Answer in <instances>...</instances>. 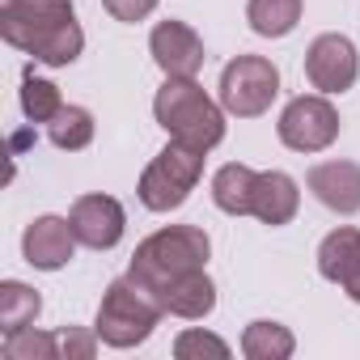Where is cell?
<instances>
[{
    "label": "cell",
    "instance_id": "5b68a950",
    "mask_svg": "<svg viewBox=\"0 0 360 360\" xmlns=\"http://www.w3.org/2000/svg\"><path fill=\"white\" fill-rule=\"evenodd\" d=\"M280 94V68L263 56H238L221 72V106L238 119H259Z\"/></svg>",
    "mask_w": 360,
    "mask_h": 360
},
{
    "label": "cell",
    "instance_id": "484cf974",
    "mask_svg": "<svg viewBox=\"0 0 360 360\" xmlns=\"http://www.w3.org/2000/svg\"><path fill=\"white\" fill-rule=\"evenodd\" d=\"M102 9L115 18V22H144L153 9H157V0H102Z\"/></svg>",
    "mask_w": 360,
    "mask_h": 360
},
{
    "label": "cell",
    "instance_id": "30bf717a",
    "mask_svg": "<svg viewBox=\"0 0 360 360\" xmlns=\"http://www.w3.org/2000/svg\"><path fill=\"white\" fill-rule=\"evenodd\" d=\"M148 51H153V64L165 77H195L204 68V39L187 22H174V18L153 26Z\"/></svg>",
    "mask_w": 360,
    "mask_h": 360
},
{
    "label": "cell",
    "instance_id": "3957f363",
    "mask_svg": "<svg viewBox=\"0 0 360 360\" xmlns=\"http://www.w3.org/2000/svg\"><path fill=\"white\" fill-rule=\"evenodd\" d=\"M204 178V148H191L183 140H169L140 174V204L148 212H174L183 208L187 195L195 191V183Z\"/></svg>",
    "mask_w": 360,
    "mask_h": 360
},
{
    "label": "cell",
    "instance_id": "7402d4cb",
    "mask_svg": "<svg viewBox=\"0 0 360 360\" xmlns=\"http://www.w3.org/2000/svg\"><path fill=\"white\" fill-rule=\"evenodd\" d=\"M81 47H85V34H81V26H77V18H72V22L56 26V30L34 47V60L47 64V68H68V64L81 56Z\"/></svg>",
    "mask_w": 360,
    "mask_h": 360
},
{
    "label": "cell",
    "instance_id": "4fadbf2b",
    "mask_svg": "<svg viewBox=\"0 0 360 360\" xmlns=\"http://www.w3.org/2000/svg\"><path fill=\"white\" fill-rule=\"evenodd\" d=\"M301 208V191L284 169H263L255 178V200H250V217H259L263 225H288Z\"/></svg>",
    "mask_w": 360,
    "mask_h": 360
},
{
    "label": "cell",
    "instance_id": "4316f807",
    "mask_svg": "<svg viewBox=\"0 0 360 360\" xmlns=\"http://www.w3.org/2000/svg\"><path fill=\"white\" fill-rule=\"evenodd\" d=\"M343 292H347V297L360 305V259H356V263H352V271L343 276Z\"/></svg>",
    "mask_w": 360,
    "mask_h": 360
},
{
    "label": "cell",
    "instance_id": "d6986e66",
    "mask_svg": "<svg viewBox=\"0 0 360 360\" xmlns=\"http://www.w3.org/2000/svg\"><path fill=\"white\" fill-rule=\"evenodd\" d=\"M246 22L263 39H284L301 22V0H250V5H246Z\"/></svg>",
    "mask_w": 360,
    "mask_h": 360
},
{
    "label": "cell",
    "instance_id": "ffe728a7",
    "mask_svg": "<svg viewBox=\"0 0 360 360\" xmlns=\"http://www.w3.org/2000/svg\"><path fill=\"white\" fill-rule=\"evenodd\" d=\"M47 136H51L56 148H64V153H81V148L94 140V115H89L85 106L64 102V110L47 123Z\"/></svg>",
    "mask_w": 360,
    "mask_h": 360
},
{
    "label": "cell",
    "instance_id": "cb8c5ba5",
    "mask_svg": "<svg viewBox=\"0 0 360 360\" xmlns=\"http://www.w3.org/2000/svg\"><path fill=\"white\" fill-rule=\"evenodd\" d=\"M174 356H178V360H204V356L225 360V356H229V343H225L221 335H212V330L191 326V330H183V335L174 339Z\"/></svg>",
    "mask_w": 360,
    "mask_h": 360
},
{
    "label": "cell",
    "instance_id": "d4e9b609",
    "mask_svg": "<svg viewBox=\"0 0 360 360\" xmlns=\"http://www.w3.org/2000/svg\"><path fill=\"white\" fill-rule=\"evenodd\" d=\"M60 352H64L68 360H94V352H98V330L89 335V330H81V326H64V330H60Z\"/></svg>",
    "mask_w": 360,
    "mask_h": 360
},
{
    "label": "cell",
    "instance_id": "7c38bea8",
    "mask_svg": "<svg viewBox=\"0 0 360 360\" xmlns=\"http://www.w3.org/2000/svg\"><path fill=\"white\" fill-rule=\"evenodd\" d=\"M72 250H77V233H72V221L64 217H39L22 233V255L39 271H60L72 259Z\"/></svg>",
    "mask_w": 360,
    "mask_h": 360
},
{
    "label": "cell",
    "instance_id": "8fae6325",
    "mask_svg": "<svg viewBox=\"0 0 360 360\" xmlns=\"http://www.w3.org/2000/svg\"><path fill=\"white\" fill-rule=\"evenodd\" d=\"M305 187L314 191V200L339 217L360 212V165L356 161H318L305 174Z\"/></svg>",
    "mask_w": 360,
    "mask_h": 360
},
{
    "label": "cell",
    "instance_id": "9c48e42d",
    "mask_svg": "<svg viewBox=\"0 0 360 360\" xmlns=\"http://www.w3.org/2000/svg\"><path fill=\"white\" fill-rule=\"evenodd\" d=\"M68 221H72L77 242L89 246V250H110V246H119V238H123V229H127L123 204H119L115 195H102V191H98V195H81V200L72 204Z\"/></svg>",
    "mask_w": 360,
    "mask_h": 360
},
{
    "label": "cell",
    "instance_id": "ac0fdd59",
    "mask_svg": "<svg viewBox=\"0 0 360 360\" xmlns=\"http://www.w3.org/2000/svg\"><path fill=\"white\" fill-rule=\"evenodd\" d=\"M39 309H43V297L30 284H22V280H5V284H0V330H5V335H18V330L34 326Z\"/></svg>",
    "mask_w": 360,
    "mask_h": 360
},
{
    "label": "cell",
    "instance_id": "44dd1931",
    "mask_svg": "<svg viewBox=\"0 0 360 360\" xmlns=\"http://www.w3.org/2000/svg\"><path fill=\"white\" fill-rule=\"evenodd\" d=\"M60 110H64L60 89L47 77H34V68H26V77H22V115L30 123H51Z\"/></svg>",
    "mask_w": 360,
    "mask_h": 360
},
{
    "label": "cell",
    "instance_id": "52a82bcc",
    "mask_svg": "<svg viewBox=\"0 0 360 360\" xmlns=\"http://www.w3.org/2000/svg\"><path fill=\"white\" fill-rule=\"evenodd\" d=\"M64 22H72V0H0V39L26 56Z\"/></svg>",
    "mask_w": 360,
    "mask_h": 360
},
{
    "label": "cell",
    "instance_id": "7a4b0ae2",
    "mask_svg": "<svg viewBox=\"0 0 360 360\" xmlns=\"http://www.w3.org/2000/svg\"><path fill=\"white\" fill-rule=\"evenodd\" d=\"M153 115L169 131V140H183V144L208 153L225 140L229 110L221 102H212L204 94V85H195V77H165V85L153 98Z\"/></svg>",
    "mask_w": 360,
    "mask_h": 360
},
{
    "label": "cell",
    "instance_id": "ba28073f",
    "mask_svg": "<svg viewBox=\"0 0 360 360\" xmlns=\"http://www.w3.org/2000/svg\"><path fill=\"white\" fill-rule=\"evenodd\" d=\"M305 77L318 94H347L360 77V56L347 34H318L305 51Z\"/></svg>",
    "mask_w": 360,
    "mask_h": 360
},
{
    "label": "cell",
    "instance_id": "e0dca14e",
    "mask_svg": "<svg viewBox=\"0 0 360 360\" xmlns=\"http://www.w3.org/2000/svg\"><path fill=\"white\" fill-rule=\"evenodd\" d=\"M356 259H360V229H352V225H339V229L326 233L322 246H318V271H322V280H330V284H343V276L352 271Z\"/></svg>",
    "mask_w": 360,
    "mask_h": 360
},
{
    "label": "cell",
    "instance_id": "9a60e30c",
    "mask_svg": "<svg viewBox=\"0 0 360 360\" xmlns=\"http://www.w3.org/2000/svg\"><path fill=\"white\" fill-rule=\"evenodd\" d=\"M255 178L259 169L242 165V161H229L212 174V204L229 217H250V200H255Z\"/></svg>",
    "mask_w": 360,
    "mask_h": 360
},
{
    "label": "cell",
    "instance_id": "2e32d148",
    "mask_svg": "<svg viewBox=\"0 0 360 360\" xmlns=\"http://www.w3.org/2000/svg\"><path fill=\"white\" fill-rule=\"evenodd\" d=\"M292 352H297V339H292V330L280 326V322L259 318V322H250V326L242 330V356H246V360H288Z\"/></svg>",
    "mask_w": 360,
    "mask_h": 360
},
{
    "label": "cell",
    "instance_id": "603a6c76",
    "mask_svg": "<svg viewBox=\"0 0 360 360\" xmlns=\"http://www.w3.org/2000/svg\"><path fill=\"white\" fill-rule=\"evenodd\" d=\"M60 335H47V330H18V335H5V360H60Z\"/></svg>",
    "mask_w": 360,
    "mask_h": 360
},
{
    "label": "cell",
    "instance_id": "8992f818",
    "mask_svg": "<svg viewBox=\"0 0 360 360\" xmlns=\"http://www.w3.org/2000/svg\"><path fill=\"white\" fill-rule=\"evenodd\" d=\"M276 131L292 153H322L339 140V110L330 106L326 94H301L284 106Z\"/></svg>",
    "mask_w": 360,
    "mask_h": 360
},
{
    "label": "cell",
    "instance_id": "277c9868",
    "mask_svg": "<svg viewBox=\"0 0 360 360\" xmlns=\"http://www.w3.org/2000/svg\"><path fill=\"white\" fill-rule=\"evenodd\" d=\"M161 314H165V309H161L131 276H123V280H115V284L106 288V297H102V305H98L94 330H98V339H102L106 347H136V343H144V339L157 330Z\"/></svg>",
    "mask_w": 360,
    "mask_h": 360
},
{
    "label": "cell",
    "instance_id": "6da1fadb",
    "mask_svg": "<svg viewBox=\"0 0 360 360\" xmlns=\"http://www.w3.org/2000/svg\"><path fill=\"white\" fill-rule=\"evenodd\" d=\"M208 255H212V242L200 225H165L136 246L127 276L161 305V292L169 288V280L195 267H208Z\"/></svg>",
    "mask_w": 360,
    "mask_h": 360
},
{
    "label": "cell",
    "instance_id": "5bb4252c",
    "mask_svg": "<svg viewBox=\"0 0 360 360\" xmlns=\"http://www.w3.org/2000/svg\"><path fill=\"white\" fill-rule=\"evenodd\" d=\"M161 309L174 314V318H187V322L208 318L217 309V284H212V276L204 267H195V271H183L178 280H169V288L161 292Z\"/></svg>",
    "mask_w": 360,
    "mask_h": 360
}]
</instances>
